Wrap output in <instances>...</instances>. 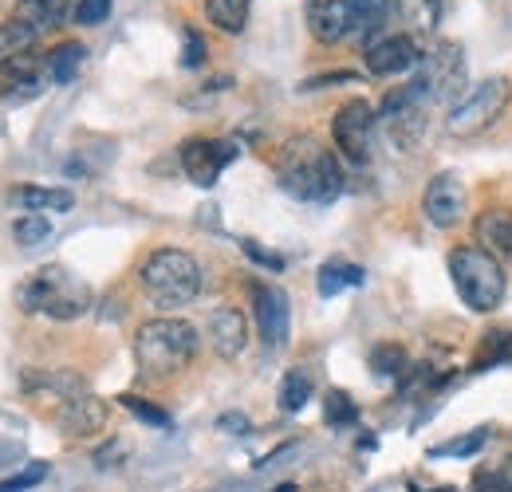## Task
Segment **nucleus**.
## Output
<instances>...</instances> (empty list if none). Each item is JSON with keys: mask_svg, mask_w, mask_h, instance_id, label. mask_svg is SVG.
<instances>
[{"mask_svg": "<svg viewBox=\"0 0 512 492\" xmlns=\"http://www.w3.org/2000/svg\"><path fill=\"white\" fill-rule=\"evenodd\" d=\"M276 182L284 193L308 205H331L343 193V170L335 154L316 138H292L276 154Z\"/></svg>", "mask_w": 512, "mask_h": 492, "instance_id": "1", "label": "nucleus"}, {"mask_svg": "<svg viewBox=\"0 0 512 492\" xmlns=\"http://www.w3.org/2000/svg\"><path fill=\"white\" fill-rule=\"evenodd\" d=\"M197 355V331H193L186 319H150L138 327V339H134V359L142 378H170L178 370L190 367V359Z\"/></svg>", "mask_w": 512, "mask_h": 492, "instance_id": "2", "label": "nucleus"}, {"mask_svg": "<svg viewBox=\"0 0 512 492\" xmlns=\"http://www.w3.org/2000/svg\"><path fill=\"white\" fill-rule=\"evenodd\" d=\"M138 280H142V292L150 296V304L162 311L186 308L201 292V268H197V260H193L190 252H182V248L150 252L142 272H138Z\"/></svg>", "mask_w": 512, "mask_h": 492, "instance_id": "3", "label": "nucleus"}, {"mask_svg": "<svg viewBox=\"0 0 512 492\" xmlns=\"http://www.w3.org/2000/svg\"><path fill=\"white\" fill-rule=\"evenodd\" d=\"M16 304L32 315H48V319L67 323V319H79L91 308V288L75 272H67L60 264H48L16 288Z\"/></svg>", "mask_w": 512, "mask_h": 492, "instance_id": "4", "label": "nucleus"}, {"mask_svg": "<svg viewBox=\"0 0 512 492\" xmlns=\"http://www.w3.org/2000/svg\"><path fill=\"white\" fill-rule=\"evenodd\" d=\"M449 276H453V288H457L461 304H469L473 311L501 308L505 288H509L505 268L497 264V256L477 245H465L449 252Z\"/></svg>", "mask_w": 512, "mask_h": 492, "instance_id": "5", "label": "nucleus"}, {"mask_svg": "<svg viewBox=\"0 0 512 492\" xmlns=\"http://www.w3.org/2000/svg\"><path fill=\"white\" fill-rule=\"evenodd\" d=\"M512 103V83L505 75L485 79L473 95H465L446 119V130L453 138H477L485 130H493V123H501V115L509 111Z\"/></svg>", "mask_w": 512, "mask_h": 492, "instance_id": "6", "label": "nucleus"}, {"mask_svg": "<svg viewBox=\"0 0 512 492\" xmlns=\"http://www.w3.org/2000/svg\"><path fill=\"white\" fill-rule=\"evenodd\" d=\"M426 111H430V95H426L418 75L383 99V115L379 119H383L386 134H390V142L398 150H414L418 146V138L426 130Z\"/></svg>", "mask_w": 512, "mask_h": 492, "instance_id": "7", "label": "nucleus"}, {"mask_svg": "<svg viewBox=\"0 0 512 492\" xmlns=\"http://www.w3.org/2000/svg\"><path fill=\"white\" fill-rule=\"evenodd\" d=\"M422 87L430 103H453L465 87V52L453 40H438L430 52H422Z\"/></svg>", "mask_w": 512, "mask_h": 492, "instance_id": "8", "label": "nucleus"}, {"mask_svg": "<svg viewBox=\"0 0 512 492\" xmlns=\"http://www.w3.org/2000/svg\"><path fill=\"white\" fill-rule=\"evenodd\" d=\"M375 126L379 115L367 99H351L347 107H339V115L331 119V138L339 146L343 158L351 162H367L371 158V146H375Z\"/></svg>", "mask_w": 512, "mask_h": 492, "instance_id": "9", "label": "nucleus"}, {"mask_svg": "<svg viewBox=\"0 0 512 492\" xmlns=\"http://www.w3.org/2000/svg\"><path fill=\"white\" fill-rule=\"evenodd\" d=\"M237 154H241V146L229 138H190L182 146V170L197 185H213L229 162H237Z\"/></svg>", "mask_w": 512, "mask_h": 492, "instance_id": "10", "label": "nucleus"}, {"mask_svg": "<svg viewBox=\"0 0 512 492\" xmlns=\"http://www.w3.org/2000/svg\"><path fill=\"white\" fill-rule=\"evenodd\" d=\"M253 308H256V327H260V339L276 351L288 343V323H292V308H288V296L272 284H253Z\"/></svg>", "mask_w": 512, "mask_h": 492, "instance_id": "11", "label": "nucleus"}, {"mask_svg": "<svg viewBox=\"0 0 512 492\" xmlns=\"http://www.w3.org/2000/svg\"><path fill=\"white\" fill-rule=\"evenodd\" d=\"M304 20L320 44H339L355 32V0H304Z\"/></svg>", "mask_w": 512, "mask_h": 492, "instance_id": "12", "label": "nucleus"}, {"mask_svg": "<svg viewBox=\"0 0 512 492\" xmlns=\"http://www.w3.org/2000/svg\"><path fill=\"white\" fill-rule=\"evenodd\" d=\"M422 213L434 229H453L465 213V185L457 174H438L422 193Z\"/></svg>", "mask_w": 512, "mask_h": 492, "instance_id": "13", "label": "nucleus"}, {"mask_svg": "<svg viewBox=\"0 0 512 492\" xmlns=\"http://www.w3.org/2000/svg\"><path fill=\"white\" fill-rule=\"evenodd\" d=\"M363 60H367L371 75H398V71H410L414 63L422 60V48H418L414 36L394 32V36H379L375 44H367Z\"/></svg>", "mask_w": 512, "mask_h": 492, "instance_id": "14", "label": "nucleus"}, {"mask_svg": "<svg viewBox=\"0 0 512 492\" xmlns=\"http://www.w3.org/2000/svg\"><path fill=\"white\" fill-rule=\"evenodd\" d=\"M56 422L71 437H91V433H99L107 426V402L95 398V394H71V398L60 402Z\"/></svg>", "mask_w": 512, "mask_h": 492, "instance_id": "15", "label": "nucleus"}, {"mask_svg": "<svg viewBox=\"0 0 512 492\" xmlns=\"http://www.w3.org/2000/svg\"><path fill=\"white\" fill-rule=\"evenodd\" d=\"M209 343L221 359H237L249 347V323L237 308H217L209 315Z\"/></svg>", "mask_w": 512, "mask_h": 492, "instance_id": "16", "label": "nucleus"}, {"mask_svg": "<svg viewBox=\"0 0 512 492\" xmlns=\"http://www.w3.org/2000/svg\"><path fill=\"white\" fill-rule=\"evenodd\" d=\"M40 87V56L36 52H20L12 60L0 63V91L12 95H32Z\"/></svg>", "mask_w": 512, "mask_h": 492, "instance_id": "17", "label": "nucleus"}, {"mask_svg": "<svg viewBox=\"0 0 512 492\" xmlns=\"http://www.w3.org/2000/svg\"><path fill=\"white\" fill-rule=\"evenodd\" d=\"M8 201H12L16 209H28V213H44V209L67 213V209L75 205V193H71V189H52V185H16V189L8 193Z\"/></svg>", "mask_w": 512, "mask_h": 492, "instance_id": "18", "label": "nucleus"}, {"mask_svg": "<svg viewBox=\"0 0 512 492\" xmlns=\"http://www.w3.org/2000/svg\"><path fill=\"white\" fill-rule=\"evenodd\" d=\"M477 241L493 256H512V209H485L473 225Z\"/></svg>", "mask_w": 512, "mask_h": 492, "instance_id": "19", "label": "nucleus"}, {"mask_svg": "<svg viewBox=\"0 0 512 492\" xmlns=\"http://www.w3.org/2000/svg\"><path fill=\"white\" fill-rule=\"evenodd\" d=\"M75 12H79V0H20V8H16V16L28 20L36 32L64 24Z\"/></svg>", "mask_w": 512, "mask_h": 492, "instance_id": "20", "label": "nucleus"}, {"mask_svg": "<svg viewBox=\"0 0 512 492\" xmlns=\"http://www.w3.org/2000/svg\"><path fill=\"white\" fill-rule=\"evenodd\" d=\"M367 280V272L359 268V264H347V260H327L320 268V280H316V288H320L323 300H331V296H339L343 288H359Z\"/></svg>", "mask_w": 512, "mask_h": 492, "instance_id": "21", "label": "nucleus"}, {"mask_svg": "<svg viewBox=\"0 0 512 492\" xmlns=\"http://www.w3.org/2000/svg\"><path fill=\"white\" fill-rule=\"evenodd\" d=\"M390 12L406 20L414 32H430L442 16V0H390Z\"/></svg>", "mask_w": 512, "mask_h": 492, "instance_id": "22", "label": "nucleus"}, {"mask_svg": "<svg viewBox=\"0 0 512 492\" xmlns=\"http://www.w3.org/2000/svg\"><path fill=\"white\" fill-rule=\"evenodd\" d=\"M249 8H253V0H205V16L213 20V28L233 32V36L245 28Z\"/></svg>", "mask_w": 512, "mask_h": 492, "instance_id": "23", "label": "nucleus"}, {"mask_svg": "<svg viewBox=\"0 0 512 492\" xmlns=\"http://www.w3.org/2000/svg\"><path fill=\"white\" fill-rule=\"evenodd\" d=\"M40 40V32L28 24V20H4L0 24V63L12 60V56H20V52H32V44Z\"/></svg>", "mask_w": 512, "mask_h": 492, "instance_id": "24", "label": "nucleus"}, {"mask_svg": "<svg viewBox=\"0 0 512 492\" xmlns=\"http://www.w3.org/2000/svg\"><path fill=\"white\" fill-rule=\"evenodd\" d=\"M83 60H87V48H83V44H75V40H71V44H60V48L48 56V63H44V67H48V79L64 87V83L75 79V71L83 67Z\"/></svg>", "mask_w": 512, "mask_h": 492, "instance_id": "25", "label": "nucleus"}, {"mask_svg": "<svg viewBox=\"0 0 512 492\" xmlns=\"http://www.w3.org/2000/svg\"><path fill=\"white\" fill-rule=\"evenodd\" d=\"M501 363H512V331H489L481 339V351L473 359V370H489V367H501Z\"/></svg>", "mask_w": 512, "mask_h": 492, "instance_id": "26", "label": "nucleus"}, {"mask_svg": "<svg viewBox=\"0 0 512 492\" xmlns=\"http://www.w3.org/2000/svg\"><path fill=\"white\" fill-rule=\"evenodd\" d=\"M308 398H312V378L304 370H288L284 382H280V410L300 414L308 406Z\"/></svg>", "mask_w": 512, "mask_h": 492, "instance_id": "27", "label": "nucleus"}, {"mask_svg": "<svg viewBox=\"0 0 512 492\" xmlns=\"http://www.w3.org/2000/svg\"><path fill=\"white\" fill-rule=\"evenodd\" d=\"M323 418H327V426L343 430V426H355V422H359V406H355L343 390H327V398H323Z\"/></svg>", "mask_w": 512, "mask_h": 492, "instance_id": "28", "label": "nucleus"}, {"mask_svg": "<svg viewBox=\"0 0 512 492\" xmlns=\"http://www.w3.org/2000/svg\"><path fill=\"white\" fill-rule=\"evenodd\" d=\"M371 367L379 378H398V374H406V351L398 347V343H379L375 351H371Z\"/></svg>", "mask_w": 512, "mask_h": 492, "instance_id": "29", "label": "nucleus"}, {"mask_svg": "<svg viewBox=\"0 0 512 492\" xmlns=\"http://www.w3.org/2000/svg\"><path fill=\"white\" fill-rule=\"evenodd\" d=\"M485 441H489V430H473V433H465V437H453V441L434 445L430 457H473V453L485 449Z\"/></svg>", "mask_w": 512, "mask_h": 492, "instance_id": "30", "label": "nucleus"}, {"mask_svg": "<svg viewBox=\"0 0 512 492\" xmlns=\"http://www.w3.org/2000/svg\"><path fill=\"white\" fill-rule=\"evenodd\" d=\"M52 469H48V461H28L20 473H12L8 481H0V492H28V489H36L44 477H48Z\"/></svg>", "mask_w": 512, "mask_h": 492, "instance_id": "31", "label": "nucleus"}, {"mask_svg": "<svg viewBox=\"0 0 512 492\" xmlns=\"http://www.w3.org/2000/svg\"><path fill=\"white\" fill-rule=\"evenodd\" d=\"M123 406H127L138 422H146V426H154V430H166V426H170V414H166V410H158V406H150V402H142V398H134V394H123Z\"/></svg>", "mask_w": 512, "mask_h": 492, "instance_id": "32", "label": "nucleus"}, {"mask_svg": "<svg viewBox=\"0 0 512 492\" xmlns=\"http://www.w3.org/2000/svg\"><path fill=\"white\" fill-rule=\"evenodd\" d=\"M52 237V225L40 217V213H32V217H24V221H16V241L24 248L40 245V241H48Z\"/></svg>", "mask_w": 512, "mask_h": 492, "instance_id": "33", "label": "nucleus"}, {"mask_svg": "<svg viewBox=\"0 0 512 492\" xmlns=\"http://www.w3.org/2000/svg\"><path fill=\"white\" fill-rule=\"evenodd\" d=\"M111 4H115V0H79L75 20L87 24V28H95V24H103V20L111 16Z\"/></svg>", "mask_w": 512, "mask_h": 492, "instance_id": "34", "label": "nucleus"}, {"mask_svg": "<svg viewBox=\"0 0 512 492\" xmlns=\"http://www.w3.org/2000/svg\"><path fill=\"white\" fill-rule=\"evenodd\" d=\"M241 248L253 256L256 264H264V268H272V272H280L284 268V256H276V252H268V248H260L256 241H241Z\"/></svg>", "mask_w": 512, "mask_h": 492, "instance_id": "35", "label": "nucleus"}, {"mask_svg": "<svg viewBox=\"0 0 512 492\" xmlns=\"http://www.w3.org/2000/svg\"><path fill=\"white\" fill-rule=\"evenodd\" d=\"M201 60H205V40L190 28V32H186V56H182V63H186V67H201Z\"/></svg>", "mask_w": 512, "mask_h": 492, "instance_id": "36", "label": "nucleus"}, {"mask_svg": "<svg viewBox=\"0 0 512 492\" xmlns=\"http://www.w3.org/2000/svg\"><path fill=\"white\" fill-rule=\"evenodd\" d=\"M217 426L225 433H249V418H241V414H221Z\"/></svg>", "mask_w": 512, "mask_h": 492, "instance_id": "37", "label": "nucleus"}, {"mask_svg": "<svg viewBox=\"0 0 512 492\" xmlns=\"http://www.w3.org/2000/svg\"><path fill=\"white\" fill-rule=\"evenodd\" d=\"M351 79H355L351 71H335V75H323V79H312L308 87H323V83H351Z\"/></svg>", "mask_w": 512, "mask_h": 492, "instance_id": "38", "label": "nucleus"}, {"mask_svg": "<svg viewBox=\"0 0 512 492\" xmlns=\"http://www.w3.org/2000/svg\"><path fill=\"white\" fill-rule=\"evenodd\" d=\"M501 473L509 477V485H512V453H509V457H505V465H501Z\"/></svg>", "mask_w": 512, "mask_h": 492, "instance_id": "39", "label": "nucleus"}, {"mask_svg": "<svg viewBox=\"0 0 512 492\" xmlns=\"http://www.w3.org/2000/svg\"><path fill=\"white\" fill-rule=\"evenodd\" d=\"M272 492H300L296 485H280V489H272Z\"/></svg>", "mask_w": 512, "mask_h": 492, "instance_id": "40", "label": "nucleus"}]
</instances>
